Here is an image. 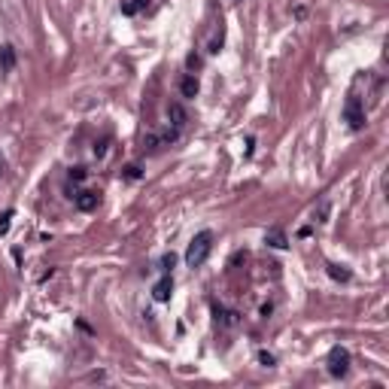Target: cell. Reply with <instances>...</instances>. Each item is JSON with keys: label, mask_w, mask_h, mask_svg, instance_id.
Returning <instances> with one entry per match:
<instances>
[{"label": "cell", "mask_w": 389, "mask_h": 389, "mask_svg": "<svg viewBox=\"0 0 389 389\" xmlns=\"http://www.w3.org/2000/svg\"><path fill=\"white\" fill-rule=\"evenodd\" d=\"M210 250H213V234H210V231H198V234L192 238L188 250H186V264L188 268H201L207 262Z\"/></svg>", "instance_id": "cell-1"}, {"label": "cell", "mask_w": 389, "mask_h": 389, "mask_svg": "<svg viewBox=\"0 0 389 389\" xmlns=\"http://www.w3.org/2000/svg\"><path fill=\"white\" fill-rule=\"evenodd\" d=\"M344 122L353 128V131H359L362 125H365V106H362V100L353 94V98H346V104H344Z\"/></svg>", "instance_id": "cell-2"}, {"label": "cell", "mask_w": 389, "mask_h": 389, "mask_svg": "<svg viewBox=\"0 0 389 389\" xmlns=\"http://www.w3.org/2000/svg\"><path fill=\"white\" fill-rule=\"evenodd\" d=\"M346 371H350V350L332 346V350H328V374H332V377H344Z\"/></svg>", "instance_id": "cell-3"}, {"label": "cell", "mask_w": 389, "mask_h": 389, "mask_svg": "<svg viewBox=\"0 0 389 389\" xmlns=\"http://www.w3.org/2000/svg\"><path fill=\"white\" fill-rule=\"evenodd\" d=\"M170 295H174V277H170V274H164L158 283L152 286V298L164 304V301H170Z\"/></svg>", "instance_id": "cell-4"}, {"label": "cell", "mask_w": 389, "mask_h": 389, "mask_svg": "<svg viewBox=\"0 0 389 389\" xmlns=\"http://www.w3.org/2000/svg\"><path fill=\"white\" fill-rule=\"evenodd\" d=\"M76 210H82V213H92L98 207V194L94 192H76Z\"/></svg>", "instance_id": "cell-5"}, {"label": "cell", "mask_w": 389, "mask_h": 389, "mask_svg": "<svg viewBox=\"0 0 389 389\" xmlns=\"http://www.w3.org/2000/svg\"><path fill=\"white\" fill-rule=\"evenodd\" d=\"M168 119L174 122V128H182V125L188 122V116H186V106H182V104H170V106H168Z\"/></svg>", "instance_id": "cell-6"}, {"label": "cell", "mask_w": 389, "mask_h": 389, "mask_svg": "<svg viewBox=\"0 0 389 389\" xmlns=\"http://www.w3.org/2000/svg\"><path fill=\"white\" fill-rule=\"evenodd\" d=\"M264 244L274 246V250H286V246H289V240H286V234H283L280 228H270L268 234H264Z\"/></svg>", "instance_id": "cell-7"}, {"label": "cell", "mask_w": 389, "mask_h": 389, "mask_svg": "<svg viewBox=\"0 0 389 389\" xmlns=\"http://www.w3.org/2000/svg\"><path fill=\"white\" fill-rule=\"evenodd\" d=\"M213 316H216L219 326H234V322H238V314H231V310H225V307H219V304H213Z\"/></svg>", "instance_id": "cell-8"}, {"label": "cell", "mask_w": 389, "mask_h": 389, "mask_svg": "<svg viewBox=\"0 0 389 389\" xmlns=\"http://www.w3.org/2000/svg\"><path fill=\"white\" fill-rule=\"evenodd\" d=\"M198 80H194V76H186V80L180 82V92H182V98H194V94H198Z\"/></svg>", "instance_id": "cell-9"}, {"label": "cell", "mask_w": 389, "mask_h": 389, "mask_svg": "<svg viewBox=\"0 0 389 389\" xmlns=\"http://www.w3.org/2000/svg\"><path fill=\"white\" fill-rule=\"evenodd\" d=\"M0 64H4V70H12V64H16L12 46H0Z\"/></svg>", "instance_id": "cell-10"}, {"label": "cell", "mask_w": 389, "mask_h": 389, "mask_svg": "<svg viewBox=\"0 0 389 389\" xmlns=\"http://www.w3.org/2000/svg\"><path fill=\"white\" fill-rule=\"evenodd\" d=\"M328 277H332V280L346 283V280H350V270H346V268H340V264H328Z\"/></svg>", "instance_id": "cell-11"}, {"label": "cell", "mask_w": 389, "mask_h": 389, "mask_svg": "<svg viewBox=\"0 0 389 389\" xmlns=\"http://www.w3.org/2000/svg\"><path fill=\"white\" fill-rule=\"evenodd\" d=\"M143 6H146V0H128V4H122V16H134Z\"/></svg>", "instance_id": "cell-12"}, {"label": "cell", "mask_w": 389, "mask_h": 389, "mask_svg": "<svg viewBox=\"0 0 389 389\" xmlns=\"http://www.w3.org/2000/svg\"><path fill=\"white\" fill-rule=\"evenodd\" d=\"M162 146V137L158 134H146L143 137V149H149V152H155V149H158Z\"/></svg>", "instance_id": "cell-13"}, {"label": "cell", "mask_w": 389, "mask_h": 389, "mask_svg": "<svg viewBox=\"0 0 389 389\" xmlns=\"http://www.w3.org/2000/svg\"><path fill=\"white\" fill-rule=\"evenodd\" d=\"M86 176H88V170H86L82 164H76V168H70V180H73V182H82Z\"/></svg>", "instance_id": "cell-14"}, {"label": "cell", "mask_w": 389, "mask_h": 389, "mask_svg": "<svg viewBox=\"0 0 389 389\" xmlns=\"http://www.w3.org/2000/svg\"><path fill=\"white\" fill-rule=\"evenodd\" d=\"M10 222H12V210H6V213H0V238L10 231Z\"/></svg>", "instance_id": "cell-15"}, {"label": "cell", "mask_w": 389, "mask_h": 389, "mask_svg": "<svg viewBox=\"0 0 389 389\" xmlns=\"http://www.w3.org/2000/svg\"><path fill=\"white\" fill-rule=\"evenodd\" d=\"M174 264H176V256H174V252H168V256L162 258V270H164V274H170V270H174Z\"/></svg>", "instance_id": "cell-16"}, {"label": "cell", "mask_w": 389, "mask_h": 389, "mask_svg": "<svg viewBox=\"0 0 389 389\" xmlns=\"http://www.w3.org/2000/svg\"><path fill=\"white\" fill-rule=\"evenodd\" d=\"M140 176H143L140 164H128V168H125V180H140Z\"/></svg>", "instance_id": "cell-17"}, {"label": "cell", "mask_w": 389, "mask_h": 389, "mask_svg": "<svg viewBox=\"0 0 389 389\" xmlns=\"http://www.w3.org/2000/svg\"><path fill=\"white\" fill-rule=\"evenodd\" d=\"M256 359H258V362H262L264 368H270V365H274V356H270L268 350H258V356H256Z\"/></svg>", "instance_id": "cell-18"}, {"label": "cell", "mask_w": 389, "mask_h": 389, "mask_svg": "<svg viewBox=\"0 0 389 389\" xmlns=\"http://www.w3.org/2000/svg\"><path fill=\"white\" fill-rule=\"evenodd\" d=\"M219 49H222V34H219V36H216V40H213V43H210V52H213V55H216V52H219Z\"/></svg>", "instance_id": "cell-19"}]
</instances>
